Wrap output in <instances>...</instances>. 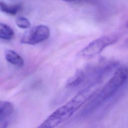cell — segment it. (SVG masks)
<instances>
[{"label": "cell", "instance_id": "5", "mask_svg": "<svg viewBox=\"0 0 128 128\" xmlns=\"http://www.w3.org/2000/svg\"><path fill=\"white\" fill-rule=\"evenodd\" d=\"M14 111L13 104L8 101H1L0 103V128L7 127L8 120Z\"/></svg>", "mask_w": 128, "mask_h": 128}, {"label": "cell", "instance_id": "9", "mask_svg": "<svg viewBox=\"0 0 128 128\" xmlns=\"http://www.w3.org/2000/svg\"><path fill=\"white\" fill-rule=\"evenodd\" d=\"M14 36V32L12 29L5 24L0 23V38L1 39L10 40Z\"/></svg>", "mask_w": 128, "mask_h": 128}, {"label": "cell", "instance_id": "2", "mask_svg": "<svg viewBox=\"0 0 128 128\" xmlns=\"http://www.w3.org/2000/svg\"><path fill=\"white\" fill-rule=\"evenodd\" d=\"M128 82V67H120L102 89L93 96L84 108L83 112L89 114L112 96L122 86Z\"/></svg>", "mask_w": 128, "mask_h": 128}, {"label": "cell", "instance_id": "6", "mask_svg": "<svg viewBox=\"0 0 128 128\" xmlns=\"http://www.w3.org/2000/svg\"><path fill=\"white\" fill-rule=\"evenodd\" d=\"M4 56L6 60L12 65L21 68L24 64V62L22 58L13 50L10 49L6 50Z\"/></svg>", "mask_w": 128, "mask_h": 128}, {"label": "cell", "instance_id": "8", "mask_svg": "<svg viewBox=\"0 0 128 128\" xmlns=\"http://www.w3.org/2000/svg\"><path fill=\"white\" fill-rule=\"evenodd\" d=\"M0 8L1 11L10 15H16L20 10L21 5L16 4L14 5H8L4 2L0 1Z\"/></svg>", "mask_w": 128, "mask_h": 128}, {"label": "cell", "instance_id": "1", "mask_svg": "<svg viewBox=\"0 0 128 128\" xmlns=\"http://www.w3.org/2000/svg\"><path fill=\"white\" fill-rule=\"evenodd\" d=\"M98 89L96 82L82 89L66 103L52 113L38 128H52L66 120L88 100L92 98Z\"/></svg>", "mask_w": 128, "mask_h": 128}, {"label": "cell", "instance_id": "3", "mask_svg": "<svg viewBox=\"0 0 128 128\" xmlns=\"http://www.w3.org/2000/svg\"><path fill=\"white\" fill-rule=\"evenodd\" d=\"M118 39L116 34L102 36L92 41L80 50L78 56L83 58H90L100 53L106 48L116 43Z\"/></svg>", "mask_w": 128, "mask_h": 128}, {"label": "cell", "instance_id": "10", "mask_svg": "<svg viewBox=\"0 0 128 128\" xmlns=\"http://www.w3.org/2000/svg\"><path fill=\"white\" fill-rule=\"evenodd\" d=\"M16 23L17 26L21 28H27L30 26L29 20L23 16L18 17L16 20Z\"/></svg>", "mask_w": 128, "mask_h": 128}, {"label": "cell", "instance_id": "7", "mask_svg": "<svg viewBox=\"0 0 128 128\" xmlns=\"http://www.w3.org/2000/svg\"><path fill=\"white\" fill-rule=\"evenodd\" d=\"M85 78V74L84 72L78 69L76 70L75 73L68 79L66 86L70 88H74L80 84L84 80Z\"/></svg>", "mask_w": 128, "mask_h": 128}, {"label": "cell", "instance_id": "11", "mask_svg": "<svg viewBox=\"0 0 128 128\" xmlns=\"http://www.w3.org/2000/svg\"><path fill=\"white\" fill-rule=\"evenodd\" d=\"M62 1H64V2H74L76 0H61Z\"/></svg>", "mask_w": 128, "mask_h": 128}, {"label": "cell", "instance_id": "4", "mask_svg": "<svg viewBox=\"0 0 128 128\" xmlns=\"http://www.w3.org/2000/svg\"><path fill=\"white\" fill-rule=\"evenodd\" d=\"M50 36V28L46 26L41 24L26 32L20 41L22 44L35 45L48 39Z\"/></svg>", "mask_w": 128, "mask_h": 128}]
</instances>
